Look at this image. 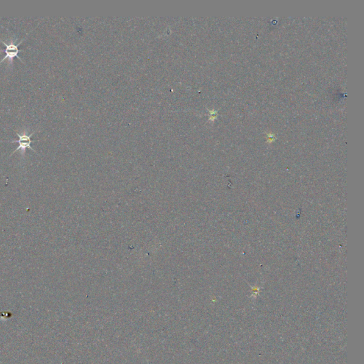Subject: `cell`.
<instances>
[{
    "instance_id": "obj_1",
    "label": "cell",
    "mask_w": 364,
    "mask_h": 364,
    "mask_svg": "<svg viewBox=\"0 0 364 364\" xmlns=\"http://www.w3.org/2000/svg\"><path fill=\"white\" fill-rule=\"evenodd\" d=\"M24 40H21V42H19L18 44L16 45L15 44V41H11L8 44V43L4 42V41L0 40V42H2L6 47L5 49L4 50H0V52H4L6 54L5 56L3 58L2 60L0 61V64L2 63V62H4V60H6V59H8L9 63L11 65V64H12V62H13L14 59H15V58H18V59H20V61L23 62L22 59H21L20 57H19L18 54H20L21 51H21V50L19 49V46L21 44V42H24Z\"/></svg>"
},
{
    "instance_id": "obj_2",
    "label": "cell",
    "mask_w": 364,
    "mask_h": 364,
    "mask_svg": "<svg viewBox=\"0 0 364 364\" xmlns=\"http://www.w3.org/2000/svg\"><path fill=\"white\" fill-rule=\"evenodd\" d=\"M16 134L17 137H18V140H7V141H5L9 142V143H17L19 144V146L17 147V149L14 151L13 153H12V154H15L16 151L20 150H21V154H22L23 155H24L25 152H26L27 148H29V149L32 150L33 151H35L36 152V151L34 150L32 148V146H31V145H32V143L34 142L32 140V137L33 135H34V132H32V133H31L29 135H28V134H26V132L21 134V135L17 133V132H16Z\"/></svg>"
}]
</instances>
